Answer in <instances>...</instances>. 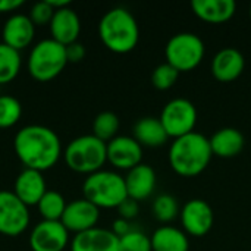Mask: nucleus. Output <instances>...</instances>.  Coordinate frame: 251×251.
Listing matches in <instances>:
<instances>
[{
	"mask_svg": "<svg viewBox=\"0 0 251 251\" xmlns=\"http://www.w3.org/2000/svg\"><path fill=\"white\" fill-rule=\"evenodd\" d=\"M13 150L26 169L38 172L49 171L63 157L59 135L44 125H26L13 138Z\"/></svg>",
	"mask_w": 251,
	"mask_h": 251,
	"instance_id": "f257e3e1",
	"label": "nucleus"
},
{
	"mask_svg": "<svg viewBox=\"0 0 251 251\" xmlns=\"http://www.w3.org/2000/svg\"><path fill=\"white\" fill-rule=\"evenodd\" d=\"M213 157L210 141L200 132H190L175 138L169 149V165L175 174L193 178L206 171Z\"/></svg>",
	"mask_w": 251,
	"mask_h": 251,
	"instance_id": "f03ea898",
	"label": "nucleus"
},
{
	"mask_svg": "<svg viewBox=\"0 0 251 251\" xmlns=\"http://www.w3.org/2000/svg\"><path fill=\"white\" fill-rule=\"evenodd\" d=\"M99 37L104 47L116 54L132 51L140 40V28L134 15L125 7H112L99 22Z\"/></svg>",
	"mask_w": 251,
	"mask_h": 251,
	"instance_id": "7ed1b4c3",
	"label": "nucleus"
},
{
	"mask_svg": "<svg viewBox=\"0 0 251 251\" xmlns=\"http://www.w3.org/2000/svg\"><path fill=\"white\" fill-rule=\"evenodd\" d=\"M82 194L85 200L99 209H118L128 199L125 178L118 172L106 169L85 178Z\"/></svg>",
	"mask_w": 251,
	"mask_h": 251,
	"instance_id": "20e7f679",
	"label": "nucleus"
},
{
	"mask_svg": "<svg viewBox=\"0 0 251 251\" xmlns=\"http://www.w3.org/2000/svg\"><path fill=\"white\" fill-rule=\"evenodd\" d=\"M63 160L71 171L88 176L107 162V144L93 134L76 137L65 147Z\"/></svg>",
	"mask_w": 251,
	"mask_h": 251,
	"instance_id": "39448f33",
	"label": "nucleus"
},
{
	"mask_svg": "<svg viewBox=\"0 0 251 251\" xmlns=\"http://www.w3.org/2000/svg\"><path fill=\"white\" fill-rule=\"evenodd\" d=\"M68 65L66 47L53 38L34 44L26 59V71L38 82H49L59 76Z\"/></svg>",
	"mask_w": 251,
	"mask_h": 251,
	"instance_id": "423d86ee",
	"label": "nucleus"
},
{
	"mask_svg": "<svg viewBox=\"0 0 251 251\" xmlns=\"http://www.w3.org/2000/svg\"><path fill=\"white\" fill-rule=\"evenodd\" d=\"M206 54L204 41L194 32H178L169 38L165 47L166 63L179 74L196 69Z\"/></svg>",
	"mask_w": 251,
	"mask_h": 251,
	"instance_id": "0eeeda50",
	"label": "nucleus"
},
{
	"mask_svg": "<svg viewBox=\"0 0 251 251\" xmlns=\"http://www.w3.org/2000/svg\"><path fill=\"white\" fill-rule=\"evenodd\" d=\"M159 119L169 138L175 140L190 132H194L199 113L193 101H190L188 99L178 97L163 106Z\"/></svg>",
	"mask_w": 251,
	"mask_h": 251,
	"instance_id": "6e6552de",
	"label": "nucleus"
},
{
	"mask_svg": "<svg viewBox=\"0 0 251 251\" xmlns=\"http://www.w3.org/2000/svg\"><path fill=\"white\" fill-rule=\"evenodd\" d=\"M29 225V210L13 191H0V234L4 237H18Z\"/></svg>",
	"mask_w": 251,
	"mask_h": 251,
	"instance_id": "1a4fd4ad",
	"label": "nucleus"
},
{
	"mask_svg": "<svg viewBox=\"0 0 251 251\" xmlns=\"http://www.w3.org/2000/svg\"><path fill=\"white\" fill-rule=\"evenodd\" d=\"M179 216H181L182 231L187 235L196 238L207 235L215 222V213L210 204L201 199L188 200L182 206Z\"/></svg>",
	"mask_w": 251,
	"mask_h": 251,
	"instance_id": "9d476101",
	"label": "nucleus"
},
{
	"mask_svg": "<svg viewBox=\"0 0 251 251\" xmlns=\"http://www.w3.org/2000/svg\"><path fill=\"white\" fill-rule=\"evenodd\" d=\"M32 251H63L69 244V231L60 221H41L29 234Z\"/></svg>",
	"mask_w": 251,
	"mask_h": 251,
	"instance_id": "9b49d317",
	"label": "nucleus"
},
{
	"mask_svg": "<svg viewBox=\"0 0 251 251\" xmlns=\"http://www.w3.org/2000/svg\"><path fill=\"white\" fill-rule=\"evenodd\" d=\"M107 162L128 172L143 163V147L134 137L118 135L107 143Z\"/></svg>",
	"mask_w": 251,
	"mask_h": 251,
	"instance_id": "f8f14e48",
	"label": "nucleus"
},
{
	"mask_svg": "<svg viewBox=\"0 0 251 251\" xmlns=\"http://www.w3.org/2000/svg\"><path fill=\"white\" fill-rule=\"evenodd\" d=\"M99 219H100V209L82 197L66 204L60 222L69 231V234L74 232L76 235L90 231L93 228H97Z\"/></svg>",
	"mask_w": 251,
	"mask_h": 251,
	"instance_id": "ddd939ff",
	"label": "nucleus"
},
{
	"mask_svg": "<svg viewBox=\"0 0 251 251\" xmlns=\"http://www.w3.org/2000/svg\"><path fill=\"white\" fill-rule=\"evenodd\" d=\"M1 37L6 46L21 53V50L32 44L35 37V25L28 15L13 13L6 19L1 29Z\"/></svg>",
	"mask_w": 251,
	"mask_h": 251,
	"instance_id": "4468645a",
	"label": "nucleus"
},
{
	"mask_svg": "<svg viewBox=\"0 0 251 251\" xmlns=\"http://www.w3.org/2000/svg\"><path fill=\"white\" fill-rule=\"evenodd\" d=\"M244 68V54L235 47H225L219 50L210 63L212 75L221 82H234L243 75Z\"/></svg>",
	"mask_w": 251,
	"mask_h": 251,
	"instance_id": "2eb2a0df",
	"label": "nucleus"
},
{
	"mask_svg": "<svg viewBox=\"0 0 251 251\" xmlns=\"http://www.w3.org/2000/svg\"><path fill=\"white\" fill-rule=\"evenodd\" d=\"M47 193V182L43 172L24 168L13 184V194L28 207L37 206L43 196Z\"/></svg>",
	"mask_w": 251,
	"mask_h": 251,
	"instance_id": "dca6fc26",
	"label": "nucleus"
},
{
	"mask_svg": "<svg viewBox=\"0 0 251 251\" xmlns=\"http://www.w3.org/2000/svg\"><path fill=\"white\" fill-rule=\"evenodd\" d=\"M49 28L51 35L50 38L66 47L78 41V37L81 34V19L71 6L63 7L54 12Z\"/></svg>",
	"mask_w": 251,
	"mask_h": 251,
	"instance_id": "f3484780",
	"label": "nucleus"
},
{
	"mask_svg": "<svg viewBox=\"0 0 251 251\" xmlns=\"http://www.w3.org/2000/svg\"><path fill=\"white\" fill-rule=\"evenodd\" d=\"M71 251H121L119 238L110 229L97 226L74 235Z\"/></svg>",
	"mask_w": 251,
	"mask_h": 251,
	"instance_id": "a211bd4d",
	"label": "nucleus"
},
{
	"mask_svg": "<svg viewBox=\"0 0 251 251\" xmlns=\"http://www.w3.org/2000/svg\"><path fill=\"white\" fill-rule=\"evenodd\" d=\"M124 178H125L128 197L138 203L149 199L154 193L157 176L154 169L146 163H141L134 169L128 171L126 176Z\"/></svg>",
	"mask_w": 251,
	"mask_h": 251,
	"instance_id": "6ab92c4d",
	"label": "nucleus"
},
{
	"mask_svg": "<svg viewBox=\"0 0 251 251\" xmlns=\"http://www.w3.org/2000/svg\"><path fill=\"white\" fill-rule=\"evenodd\" d=\"M191 9L207 24H224L235 15L237 3L234 0H193Z\"/></svg>",
	"mask_w": 251,
	"mask_h": 251,
	"instance_id": "aec40b11",
	"label": "nucleus"
},
{
	"mask_svg": "<svg viewBox=\"0 0 251 251\" xmlns=\"http://www.w3.org/2000/svg\"><path fill=\"white\" fill-rule=\"evenodd\" d=\"M209 141L213 156L222 159H231L238 156L246 144V138L243 132L232 126L221 128L209 138Z\"/></svg>",
	"mask_w": 251,
	"mask_h": 251,
	"instance_id": "412c9836",
	"label": "nucleus"
},
{
	"mask_svg": "<svg viewBox=\"0 0 251 251\" xmlns=\"http://www.w3.org/2000/svg\"><path fill=\"white\" fill-rule=\"evenodd\" d=\"M132 137L141 144V147H160L169 140V135L166 134L160 119L154 116L138 119L132 128Z\"/></svg>",
	"mask_w": 251,
	"mask_h": 251,
	"instance_id": "4be33fe9",
	"label": "nucleus"
},
{
	"mask_svg": "<svg viewBox=\"0 0 251 251\" xmlns=\"http://www.w3.org/2000/svg\"><path fill=\"white\" fill-rule=\"evenodd\" d=\"M150 240L153 251H190L188 235L182 229L172 225L157 228Z\"/></svg>",
	"mask_w": 251,
	"mask_h": 251,
	"instance_id": "5701e85b",
	"label": "nucleus"
},
{
	"mask_svg": "<svg viewBox=\"0 0 251 251\" xmlns=\"http://www.w3.org/2000/svg\"><path fill=\"white\" fill-rule=\"evenodd\" d=\"M21 53L0 43V85L12 82L21 72Z\"/></svg>",
	"mask_w": 251,
	"mask_h": 251,
	"instance_id": "b1692460",
	"label": "nucleus"
},
{
	"mask_svg": "<svg viewBox=\"0 0 251 251\" xmlns=\"http://www.w3.org/2000/svg\"><path fill=\"white\" fill-rule=\"evenodd\" d=\"M66 204L68 203L60 193L47 190V193L38 201L37 209L43 221H60L66 209Z\"/></svg>",
	"mask_w": 251,
	"mask_h": 251,
	"instance_id": "393cba45",
	"label": "nucleus"
},
{
	"mask_svg": "<svg viewBox=\"0 0 251 251\" xmlns=\"http://www.w3.org/2000/svg\"><path fill=\"white\" fill-rule=\"evenodd\" d=\"M119 126L121 122L116 113L109 110L100 112L93 121V135L107 144L110 140L118 137Z\"/></svg>",
	"mask_w": 251,
	"mask_h": 251,
	"instance_id": "a878e982",
	"label": "nucleus"
},
{
	"mask_svg": "<svg viewBox=\"0 0 251 251\" xmlns=\"http://www.w3.org/2000/svg\"><path fill=\"white\" fill-rule=\"evenodd\" d=\"M151 212L153 216L163 224H169L174 219H176V216L179 215V204L178 200L171 196V194H160L154 199L153 206H151Z\"/></svg>",
	"mask_w": 251,
	"mask_h": 251,
	"instance_id": "bb28decb",
	"label": "nucleus"
},
{
	"mask_svg": "<svg viewBox=\"0 0 251 251\" xmlns=\"http://www.w3.org/2000/svg\"><path fill=\"white\" fill-rule=\"evenodd\" d=\"M22 118V104L13 96H0V129L15 126Z\"/></svg>",
	"mask_w": 251,
	"mask_h": 251,
	"instance_id": "cd10ccee",
	"label": "nucleus"
},
{
	"mask_svg": "<svg viewBox=\"0 0 251 251\" xmlns=\"http://www.w3.org/2000/svg\"><path fill=\"white\" fill-rule=\"evenodd\" d=\"M178 78H179V72L174 66H171L169 63L165 62L153 69L151 84L154 88H157L160 91H166L176 84Z\"/></svg>",
	"mask_w": 251,
	"mask_h": 251,
	"instance_id": "c85d7f7f",
	"label": "nucleus"
},
{
	"mask_svg": "<svg viewBox=\"0 0 251 251\" xmlns=\"http://www.w3.org/2000/svg\"><path fill=\"white\" fill-rule=\"evenodd\" d=\"M119 250L121 251H153L151 240L144 232L138 229H132L126 235L119 238Z\"/></svg>",
	"mask_w": 251,
	"mask_h": 251,
	"instance_id": "c756f323",
	"label": "nucleus"
},
{
	"mask_svg": "<svg viewBox=\"0 0 251 251\" xmlns=\"http://www.w3.org/2000/svg\"><path fill=\"white\" fill-rule=\"evenodd\" d=\"M54 12L56 10L47 3V0H43V1H37L31 6L28 16L35 26H43V25H50Z\"/></svg>",
	"mask_w": 251,
	"mask_h": 251,
	"instance_id": "7c9ffc66",
	"label": "nucleus"
},
{
	"mask_svg": "<svg viewBox=\"0 0 251 251\" xmlns=\"http://www.w3.org/2000/svg\"><path fill=\"white\" fill-rule=\"evenodd\" d=\"M118 213H119V218L125 219V221H131L134 218L138 216L140 213V206H138V201L132 200V199H126L119 207H118Z\"/></svg>",
	"mask_w": 251,
	"mask_h": 251,
	"instance_id": "2f4dec72",
	"label": "nucleus"
},
{
	"mask_svg": "<svg viewBox=\"0 0 251 251\" xmlns=\"http://www.w3.org/2000/svg\"><path fill=\"white\" fill-rule=\"evenodd\" d=\"M66 57H68V63H79L85 57L84 44L75 41V43L66 46Z\"/></svg>",
	"mask_w": 251,
	"mask_h": 251,
	"instance_id": "473e14b6",
	"label": "nucleus"
},
{
	"mask_svg": "<svg viewBox=\"0 0 251 251\" xmlns=\"http://www.w3.org/2000/svg\"><path fill=\"white\" fill-rule=\"evenodd\" d=\"M134 228L131 226V224H129V221H125V219H122V218H118V219H115L113 221V225H112V232L118 237V238H121V237H124V235H126L128 232H131Z\"/></svg>",
	"mask_w": 251,
	"mask_h": 251,
	"instance_id": "72a5a7b5",
	"label": "nucleus"
},
{
	"mask_svg": "<svg viewBox=\"0 0 251 251\" xmlns=\"http://www.w3.org/2000/svg\"><path fill=\"white\" fill-rule=\"evenodd\" d=\"M24 6L22 0H0V13H10Z\"/></svg>",
	"mask_w": 251,
	"mask_h": 251,
	"instance_id": "f704fd0d",
	"label": "nucleus"
},
{
	"mask_svg": "<svg viewBox=\"0 0 251 251\" xmlns=\"http://www.w3.org/2000/svg\"><path fill=\"white\" fill-rule=\"evenodd\" d=\"M47 3L54 10H59V9H63V7H69L71 6V1L69 0H47Z\"/></svg>",
	"mask_w": 251,
	"mask_h": 251,
	"instance_id": "c9c22d12",
	"label": "nucleus"
},
{
	"mask_svg": "<svg viewBox=\"0 0 251 251\" xmlns=\"http://www.w3.org/2000/svg\"><path fill=\"white\" fill-rule=\"evenodd\" d=\"M250 18H251V6H250Z\"/></svg>",
	"mask_w": 251,
	"mask_h": 251,
	"instance_id": "e433bc0d",
	"label": "nucleus"
}]
</instances>
